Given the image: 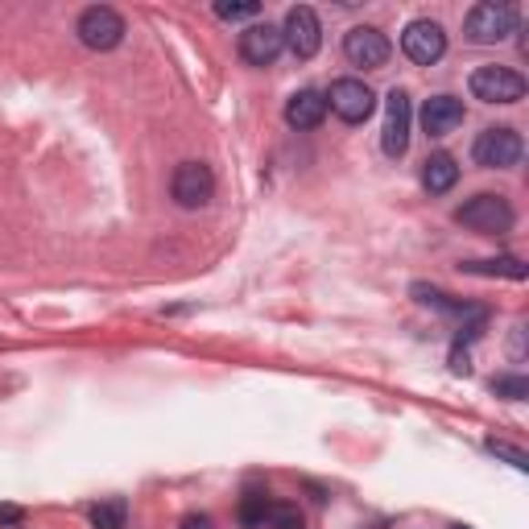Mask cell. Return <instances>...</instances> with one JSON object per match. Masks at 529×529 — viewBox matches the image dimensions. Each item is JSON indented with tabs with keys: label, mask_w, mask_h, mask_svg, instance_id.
<instances>
[{
	"label": "cell",
	"mask_w": 529,
	"mask_h": 529,
	"mask_svg": "<svg viewBox=\"0 0 529 529\" xmlns=\"http://www.w3.org/2000/svg\"><path fill=\"white\" fill-rule=\"evenodd\" d=\"M455 224L472 228V232H480V236H504V232H513L517 216H513V203L504 195L480 190V195H472L463 207H455Z\"/></svg>",
	"instance_id": "obj_1"
},
{
	"label": "cell",
	"mask_w": 529,
	"mask_h": 529,
	"mask_svg": "<svg viewBox=\"0 0 529 529\" xmlns=\"http://www.w3.org/2000/svg\"><path fill=\"white\" fill-rule=\"evenodd\" d=\"M513 29H517V5H509V0H480L463 21L467 42H475V46L504 42Z\"/></svg>",
	"instance_id": "obj_2"
},
{
	"label": "cell",
	"mask_w": 529,
	"mask_h": 529,
	"mask_svg": "<svg viewBox=\"0 0 529 529\" xmlns=\"http://www.w3.org/2000/svg\"><path fill=\"white\" fill-rule=\"evenodd\" d=\"M521 153H525V141H521V133L509 125L484 128L472 145L475 166H484V170H513V166L521 162Z\"/></svg>",
	"instance_id": "obj_3"
},
{
	"label": "cell",
	"mask_w": 529,
	"mask_h": 529,
	"mask_svg": "<svg viewBox=\"0 0 529 529\" xmlns=\"http://www.w3.org/2000/svg\"><path fill=\"white\" fill-rule=\"evenodd\" d=\"M75 34H79V42L87 46V50H117V46L125 42L128 25H125V17H120L112 5H91V9L79 13Z\"/></svg>",
	"instance_id": "obj_4"
},
{
	"label": "cell",
	"mask_w": 529,
	"mask_h": 529,
	"mask_svg": "<svg viewBox=\"0 0 529 529\" xmlns=\"http://www.w3.org/2000/svg\"><path fill=\"white\" fill-rule=\"evenodd\" d=\"M467 87L480 104H517L525 96V79L513 66H475Z\"/></svg>",
	"instance_id": "obj_5"
},
{
	"label": "cell",
	"mask_w": 529,
	"mask_h": 529,
	"mask_svg": "<svg viewBox=\"0 0 529 529\" xmlns=\"http://www.w3.org/2000/svg\"><path fill=\"white\" fill-rule=\"evenodd\" d=\"M327 108L343 120V125H364L377 108V96L364 79H335L331 91H327Z\"/></svg>",
	"instance_id": "obj_6"
},
{
	"label": "cell",
	"mask_w": 529,
	"mask_h": 529,
	"mask_svg": "<svg viewBox=\"0 0 529 529\" xmlns=\"http://www.w3.org/2000/svg\"><path fill=\"white\" fill-rule=\"evenodd\" d=\"M389 55H393V46H389V37L381 34L377 25H351L348 34H343V58H348L351 66H360V71L385 66Z\"/></svg>",
	"instance_id": "obj_7"
},
{
	"label": "cell",
	"mask_w": 529,
	"mask_h": 529,
	"mask_svg": "<svg viewBox=\"0 0 529 529\" xmlns=\"http://www.w3.org/2000/svg\"><path fill=\"white\" fill-rule=\"evenodd\" d=\"M170 195H174V203L187 207V211L207 207V203H211V195H216V174H211V166L182 162L178 170H174V178H170Z\"/></svg>",
	"instance_id": "obj_8"
},
{
	"label": "cell",
	"mask_w": 529,
	"mask_h": 529,
	"mask_svg": "<svg viewBox=\"0 0 529 529\" xmlns=\"http://www.w3.org/2000/svg\"><path fill=\"white\" fill-rule=\"evenodd\" d=\"M281 37H286L290 55L306 63V58H314L319 55V46H323V21H319V13H314L310 5H294V9L286 13Z\"/></svg>",
	"instance_id": "obj_9"
},
{
	"label": "cell",
	"mask_w": 529,
	"mask_h": 529,
	"mask_svg": "<svg viewBox=\"0 0 529 529\" xmlns=\"http://www.w3.org/2000/svg\"><path fill=\"white\" fill-rule=\"evenodd\" d=\"M402 50L410 63L418 66H434L443 55H447V29L439 25V21L422 17V21H410L402 34Z\"/></svg>",
	"instance_id": "obj_10"
},
{
	"label": "cell",
	"mask_w": 529,
	"mask_h": 529,
	"mask_svg": "<svg viewBox=\"0 0 529 529\" xmlns=\"http://www.w3.org/2000/svg\"><path fill=\"white\" fill-rule=\"evenodd\" d=\"M410 125H413L410 91L393 87L385 96V133H381V145H385L389 158H405V149H410Z\"/></svg>",
	"instance_id": "obj_11"
},
{
	"label": "cell",
	"mask_w": 529,
	"mask_h": 529,
	"mask_svg": "<svg viewBox=\"0 0 529 529\" xmlns=\"http://www.w3.org/2000/svg\"><path fill=\"white\" fill-rule=\"evenodd\" d=\"M286 50V37H281V25H270V21H257L240 34V58L249 66H273L278 55Z\"/></svg>",
	"instance_id": "obj_12"
},
{
	"label": "cell",
	"mask_w": 529,
	"mask_h": 529,
	"mask_svg": "<svg viewBox=\"0 0 529 529\" xmlns=\"http://www.w3.org/2000/svg\"><path fill=\"white\" fill-rule=\"evenodd\" d=\"M327 120V96L314 87H302L286 99V125L298 128V133H310Z\"/></svg>",
	"instance_id": "obj_13"
},
{
	"label": "cell",
	"mask_w": 529,
	"mask_h": 529,
	"mask_svg": "<svg viewBox=\"0 0 529 529\" xmlns=\"http://www.w3.org/2000/svg\"><path fill=\"white\" fill-rule=\"evenodd\" d=\"M463 99L455 96H431L426 104H422V128H426V137H447L455 133L459 125H463Z\"/></svg>",
	"instance_id": "obj_14"
},
{
	"label": "cell",
	"mask_w": 529,
	"mask_h": 529,
	"mask_svg": "<svg viewBox=\"0 0 529 529\" xmlns=\"http://www.w3.org/2000/svg\"><path fill=\"white\" fill-rule=\"evenodd\" d=\"M455 182H459V166L451 153H431L422 162V187L431 195H447V190H455Z\"/></svg>",
	"instance_id": "obj_15"
},
{
	"label": "cell",
	"mask_w": 529,
	"mask_h": 529,
	"mask_svg": "<svg viewBox=\"0 0 529 529\" xmlns=\"http://www.w3.org/2000/svg\"><path fill=\"white\" fill-rule=\"evenodd\" d=\"M463 273L472 278H509V281H525L529 278V265L521 257H488V260H463L459 265Z\"/></svg>",
	"instance_id": "obj_16"
},
{
	"label": "cell",
	"mask_w": 529,
	"mask_h": 529,
	"mask_svg": "<svg viewBox=\"0 0 529 529\" xmlns=\"http://www.w3.org/2000/svg\"><path fill=\"white\" fill-rule=\"evenodd\" d=\"M270 509H273L270 493L249 488V493H244V501H240V525L244 529H265V525H270Z\"/></svg>",
	"instance_id": "obj_17"
},
{
	"label": "cell",
	"mask_w": 529,
	"mask_h": 529,
	"mask_svg": "<svg viewBox=\"0 0 529 529\" xmlns=\"http://www.w3.org/2000/svg\"><path fill=\"white\" fill-rule=\"evenodd\" d=\"M125 517H128V504L120 496H112V501H99L91 509V529H125Z\"/></svg>",
	"instance_id": "obj_18"
},
{
	"label": "cell",
	"mask_w": 529,
	"mask_h": 529,
	"mask_svg": "<svg viewBox=\"0 0 529 529\" xmlns=\"http://www.w3.org/2000/svg\"><path fill=\"white\" fill-rule=\"evenodd\" d=\"M216 17L219 21H252L260 17L257 0H216Z\"/></svg>",
	"instance_id": "obj_19"
},
{
	"label": "cell",
	"mask_w": 529,
	"mask_h": 529,
	"mask_svg": "<svg viewBox=\"0 0 529 529\" xmlns=\"http://www.w3.org/2000/svg\"><path fill=\"white\" fill-rule=\"evenodd\" d=\"M493 393L504 397V402H525V397H529V381L521 377V372H513V377H493Z\"/></svg>",
	"instance_id": "obj_20"
},
{
	"label": "cell",
	"mask_w": 529,
	"mask_h": 529,
	"mask_svg": "<svg viewBox=\"0 0 529 529\" xmlns=\"http://www.w3.org/2000/svg\"><path fill=\"white\" fill-rule=\"evenodd\" d=\"M270 525L273 529H306V517L298 513V504H273V509H270Z\"/></svg>",
	"instance_id": "obj_21"
},
{
	"label": "cell",
	"mask_w": 529,
	"mask_h": 529,
	"mask_svg": "<svg viewBox=\"0 0 529 529\" xmlns=\"http://www.w3.org/2000/svg\"><path fill=\"white\" fill-rule=\"evenodd\" d=\"M484 447L493 451L496 459H504V463H513V467H517V472H529V455H525V451H521V447H509V443H501V439H488Z\"/></svg>",
	"instance_id": "obj_22"
},
{
	"label": "cell",
	"mask_w": 529,
	"mask_h": 529,
	"mask_svg": "<svg viewBox=\"0 0 529 529\" xmlns=\"http://www.w3.org/2000/svg\"><path fill=\"white\" fill-rule=\"evenodd\" d=\"M182 529H216V521L207 513H190V517H182Z\"/></svg>",
	"instance_id": "obj_23"
},
{
	"label": "cell",
	"mask_w": 529,
	"mask_h": 529,
	"mask_svg": "<svg viewBox=\"0 0 529 529\" xmlns=\"http://www.w3.org/2000/svg\"><path fill=\"white\" fill-rule=\"evenodd\" d=\"M21 517H25V513H21L17 504H0V525H17Z\"/></svg>",
	"instance_id": "obj_24"
},
{
	"label": "cell",
	"mask_w": 529,
	"mask_h": 529,
	"mask_svg": "<svg viewBox=\"0 0 529 529\" xmlns=\"http://www.w3.org/2000/svg\"><path fill=\"white\" fill-rule=\"evenodd\" d=\"M451 529H472V525H451Z\"/></svg>",
	"instance_id": "obj_25"
}]
</instances>
